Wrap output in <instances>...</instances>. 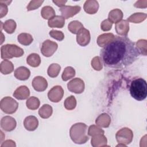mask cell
I'll use <instances>...</instances> for the list:
<instances>
[{
    "mask_svg": "<svg viewBox=\"0 0 147 147\" xmlns=\"http://www.w3.org/2000/svg\"><path fill=\"white\" fill-rule=\"evenodd\" d=\"M136 47L139 51L140 53L144 55H146V40H140L136 42Z\"/></svg>",
    "mask_w": 147,
    "mask_h": 147,
    "instance_id": "cell-36",
    "label": "cell"
},
{
    "mask_svg": "<svg viewBox=\"0 0 147 147\" xmlns=\"http://www.w3.org/2000/svg\"><path fill=\"white\" fill-rule=\"evenodd\" d=\"M26 62L28 64L33 67H37L39 66L41 63V59L40 56L37 53H31L30 54L27 59Z\"/></svg>",
    "mask_w": 147,
    "mask_h": 147,
    "instance_id": "cell-26",
    "label": "cell"
},
{
    "mask_svg": "<svg viewBox=\"0 0 147 147\" xmlns=\"http://www.w3.org/2000/svg\"><path fill=\"white\" fill-rule=\"evenodd\" d=\"M146 18V14L142 13H136L131 15L127 20V21L132 22L136 24L140 23L144 21Z\"/></svg>",
    "mask_w": 147,
    "mask_h": 147,
    "instance_id": "cell-32",
    "label": "cell"
},
{
    "mask_svg": "<svg viewBox=\"0 0 147 147\" xmlns=\"http://www.w3.org/2000/svg\"><path fill=\"white\" fill-rule=\"evenodd\" d=\"M52 112V107L49 105L45 104L39 109L38 114L41 118L47 119L51 116Z\"/></svg>",
    "mask_w": 147,
    "mask_h": 147,
    "instance_id": "cell-25",
    "label": "cell"
},
{
    "mask_svg": "<svg viewBox=\"0 0 147 147\" xmlns=\"http://www.w3.org/2000/svg\"><path fill=\"white\" fill-rule=\"evenodd\" d=\"M49 35L52 38L58 40V41H62L64 38V35L63 33L61 31H58L56 30H52L49 32Z\"/></svg>",
    "mask_w": 147,
    "mask_h": 147,
    "instance_id": "cell-40",
    "label": "cell"
},
{
    "mask_svg": "<svg viewBox=\"0 0 147 147\" xmlns=\"http://www.w3.org/2000/svg\"><path fill=\"white\" fill-rule=\"evenodd\" d=\"M16 146V144L14 143V141H12V140H6L5 141L3 144H2L1 145V147H3V146Z\"/></svg>",
    "mask_w": 147,
    "mask_h": 147,
    "instance_id": "cell-43",
    "label": "cell"
},
{
    "mask_svg": "<svg viewBox=\"0 0 147 147\" xmlns=\"http://www.w3.org/2000/svg\"><path fill=\"white\" fill-rule=\"evenodd\" d=\"M17 39L18 42L21 44L25 46L30 45L33 41L32 36L30 34L26 33H22L20 34L18 36Z\"/></svg>",
    "mask_w": 147,
    "mask_h": 147,
    "instance_id": "cell-28",
    "label": "cell"
},
{
    "mask_svg": "<svg viewBox=\"0 0 147 147\" xmlns=\"http://www.w3.org/2000/svg\"><path fill=\"white\" fill-rule=\"evenodd\" d=\"M114 36L113 33H104L99 35L97 39V44L99 47H104L114 38Z\"/></svg>",
    "mask_w": 147,
    "mask_h": 147,
    "instance_id": "cell-23",
    "label": "cell"
},
{
    "mask_svg": "<svg viewBox=\"0 0 147 147\" xmlns=\"http://www.w3.org/2000/svg\"><path fill=\"white\" fill-rule=\"evenodd\" d=\"M111 122L110 117L106 113H103L99 115L95 120V123L97 125L102 127H107L109 126Z\"/></svg>",
    "mask_w": 147,
    "mask_h": 147,
    "instance_id": "cell-21",
    "label": "cell"
},
{
    "mask_svg": "<svg viewBox=\"0 0 147 147\" xmlns=\"http://www.w3.org/2000/svg\"><path fill=\"white\" fill-rule=\"evenodd\" d=\"M75 75V71L72 67H66L61 75V78L63 80L67 81L73 77H74Z\"/></svg>",
    "mask_w": 147,
    "mask_h": 147,
    "instance_id": "cell-34",
    "label": "cell"
},
{
    "mask_svg": "<svg viewBox=\"0 0 147 147\" xmlns=\"http://www.w3.org/2000/svg\"><path fill=\"white\" fill-rule=\"evenodd\" d=\"M26 104L29 109L34 110L38 108L40 102L38 98L35 96H30L26 100Z\"/></svg>",
    "mask_w": 147,
    "mask_h": 147,
    "instance_id": "cell-31",
    "label": "cell"
},
{
    "mask_svg": "<svg viewBox=\"0 0 147 147\" xmlns=\"http://www.w3.org/2000/svg\"><path fill=\"white\" fill-rule=\"evenodd\" d=\"M122 17H123L122 11L118 9H115L112 10L109 12L108 20L112 24L113 23L117 24V22L122 20Z\"/></svg>",
    "mask_w": 147,
    "mask_h": 147,
    "instance_id": "cell-22",
    "label": "cell"
},
{
    "mask_svg": "<svg viewBox=\"0 0 147 147\" xmlns=\"http://www.w3.org/2000/svg\"><path fill=\"white\" fill-rule=\"evenodd\" d=\"M30 75V72L29 69L25 67H18L14 71V76L18 80H27Z\"/></svg>",
    "mask_w": 147,
    "mask_h": 147,
    "instance_id": "cell-18",
    "label": "cell"
},
{
    "mask_svg": "<svg viewBox=\"0 0 147 147\" xmlns=\"http://www.w3.org/2000/svg\"><path fill=\"white\" fill-rule=\"evenodd\" d=\"M0 70L1 72L4 75L9 74L13 71L14 65L10 61L5 59L0 64Z\"/></svg>",
    "mask_w": 147,
    "mask_h": 147,
    "instance_id": "cell-24",
    "label": "cell"
},
{
    "mask_svg": "<svg viewBox=\"0 0 147 147\" xmlns=\"http://www.w3.org/2000/svg\"><path fill=\"white\" fill-rule=\"evenodd\" d=\"M30 95L29 88L25 86H21L18 87L13 93V96L18 100L26 99Z\"/></svg>",
    "mask_w": 147,
    "mask_h": 147,
    "instance_id": "cell-16",
    "label": "cell"
},
{
    "mask_svg": "<svg viewBox=\"0 0 147 147\" xmlns=\"http://www.w3.org/2000/svg\"><path fill=\"white\" fill-rule=\"evenodd\" d=\"M11 1H0V12H1V18L6 16L7 13V5H9Z\"/></svg>",
    "mask_w": 147,
    "mask_h": 147,
    "instance_id": "cell-38",
    "label": "cell"
},
{
    "mask_svg": "<svg viewBox=\"0 0 147 147\" xmlns=\"http://www.w3.org/2000/svg\"><path fill=\"white\" fill-rule=\"evenodd\" d=\"M83 28V24L78 21H71L68 25V30L73 34H78Z\"/></svg>",
    "mask_w": 147,
    "mask_h": 147,
    "instance_id": "cell-27",
    "label": "cell"
},
{
    "mask_svg": "<svg viewBox=\"0 0 147 147\" xmlns=\"http://www.w3.org/2000/svg\"><path fill=\"white\" fill-rule=\"evenodd\" d=\"M83 8L87 13L94 14L98 10L99 3L98 1L95 0H88L85 2Z\"/></svg>",
    "mask_w": 147,
    "mask_h": 147,
    "instance_id": "cell-17",
    "label": "cell"
},
{
    "mask_svg": "<svg viewBox=\"0 0 147 147\" xmlns=\"http://www.w3.org/2000/svg\"><path fill=\"white\" fill-rule=\"evenodd\" d=\"M113 24L108 20L106 19L103 21L100 24L101 29L103 31H109L111 29Z\"/></svg>",
    "mask_w": 147,
    "mask_h": 147,
    "instance_id": "cell-42",
    "label": "cell"
},
{
    "mask_svg": "<svg viewBox=\"0 0 147 147\" xmlns=\"http://www.w3.org/2000/svg\"><path fill=\"white\" fill-rule=\"evenodd\" d=\"M33 88L38 91L42 92L45 91L48 87V83L47 80L42 76H36L32 82Z\"/></svg>",
    "mask_w": 147,
    "mask_h": 147,
    "instance_id": "cell-11",
    "label": "cell"
},
{
    "mask_svg": "<svg viewBox=\"0 0 147 147\" xmlns=\"http://www.w3.org/2000/svg\"><path fill=\"white\" fill-rule=\"evenodd\" d=\"M18 103L16 100L10 96H6L1 101V109L5 113L11 114L16 111Z\"/></svg>",
    "mask_w": 147,
    "mask_h": 147,
    "instance_id": "cell-5",
    "label": "cell"
},
{
    "mask_svg": "<svg viewBox=\"0 0 147 147\" xmlns=\"http://www.w3.org/2000/svg\"><path fill=\"white\" fill-rule=\"evenodd\" d=\"M16 121L14 118L10 116H5L1 119V126L2 129L7 131L14 130L16 127Z\"/></svg>",
    "mask_w": 147,
    "mask_h": 147,
    "instance_id": "cell-13",
    "label": "cell"
},
{
    "mask_svg": "<svg viewBox=\"0 0 147 147\" xmlns=\"http://www.w3.org/2000/svg\"><path fill=\"white\" fill-rule=\"evenodd\" d=\"M53 2L59 7H63L67 2V1H53Z\"/></svg>",
    "mask_w": 147,
    "mask_h": 147,
    "instance_id": "cell-44",
    "label": "cell"
},
{
    "mask_svg": "<svg viewBox=\"0 0 147 147\" xmlns=\"http://www.w3.org/2000/svg\"><path fill=\"white\" fill-rule=\"evenodd\" d=\"M130 93L131 96L138 101L144 100L147 95V84L145 80L142 78L134 79L130 86Z\"/></svg>",
    "mask_w": 147,
    "mask_h": 147,
    "instance_id": "cell-2",
    "label": "cell"
},
{
    "mask_svg": "<svg viewBox=\"0 0 147 147\" xmlns=\"http://www.w3.org/2000/svg\"><path fill=\"white\" fill-rule=\"evenodd\" d=\"M87 126L84 123H76L72 125L69 135L72 141L78 144L86 143L89 139L87 136Z\"/></svg>",
    "mask_w": 147,
    "mask_h": 147,
    "instance_id": "cell-3",
    "label": "cell"
},
{
    "mask_svg": "<svg viewBox=\"0 0 147 147\" xmlns=\"http://www.w3.org/2000/svg\"><path fill=\"white\" fill-rule=\"evenodd\" d=\"M136 44L127 36H115L100 52L105 67L122 68L131 65L140 56Z\"/></svg>",
    "mask_w": 147,
    "mask_h": 147,
    "instance_id": "cell-1",
    "label": "cell"
},
{
    "mask_svg": "<svg viewBox=\"0 0 147 147\" xmlns=\"http://www.w3.org/2000/svg\"><path fill=\"white\" fill-rule=\"evenodd\" d=\"M116 32L122 36H126L129 30V24L127 20H121L115 24Z\"/></svg>",
    "mask_w": 147,
    "mask_h": 147,
    "instance_id": "cell-15",
    "label": "cell"
},
{
    "mask_svg": "<svg viewBox=\"0 0 147 147\" xmlns=\"http://www.w3.org/2000/svg\"><path fill=\"white\" fill-rule=\"evenodd\" d=\"M24 53V50L14 44H6L1 48V58L3 59H11L14 57H21Z\"/></svg>",
    "mask_w": 147,
    "mask_h": 147,
    "instance_id": "cell-4",
    "label": "cell"
},
{
    "mask_svg": "<svg viewBox=\"0 0 147 147\" xmlns=\"http://www.w3.org/2000/svg\"><path fill=\"white\" fill-rule=\"evenodd\" d=\"M41 15L44 19L50 20L55 16V11L53 8L49 6H46L42 7L41 11Z\"/></svg>",
    "mask_w": 147,
    "mask_h": 147,
    "instance_id": "cell-29",
    "label": "cell"
},
{
    "mask_svg": "<svg viewBox=\"0 0 147 147\" xmlns=\"http://www.w3.org/2000/svg\"><path fill=\"white\" fill-rule=\"evenodd\" d=\"M115 137L118 143L126 146L132 141L133 133L130 129L127 127H123L117 131Z\"/></svg>",
    "mask_w": 147,
    "mask_h": 147,
    "instance_id": "cell-6",
    "label": "cell"
},
{
    "mask_svg": "<svg viewBox=\"0 0 147 147\" xmlns=\"http://www.w3.org/2000/svg\"><path fill=\"white\" fill-rule=\"evenodd\" d=\"M90 32L85 28H83L77 34L76 41L80 46L85 47L88 45L90 41Z\"/></svg>",
    "mask_w": 147,
    "mask_h": 147,
    "instance_id": "cell-12",
    "label": "cell"
},
{
    "mask_svg": "<svg viewBox=\"0 0 147 147\" xmlns=\"http://www.w3.org/2000/svg\"><path fill=\"white\" fill-rule=\"evenodd\" d=\"M91 65L95 70L100 71L102 69V63L100 57L96 56L91 61Z\"/></svg>",
    "mask_w": 147,
    "mask_h": 147,
    "instance_id": "cell-37",
    "label": "cell"
},
{
    "mask_svg": "<svg viewBox=\"0 0 147 147\" xmlns=\"http://www.w3.org/2000/svg\"><path fill=\"white\" fill-rule=\"evenodd\" d=\"M104 130L99 128V127L95 126V125H91L90 126L88 131V134L89 136H92L94 135L97 134H104Z\"/></svg>",
    "mask_w": 147,
    "mask_h": 147,
    "instance_id": "cell-39",
    "label": "cell"
},
{
    "mask_svg": "<svg viewBox=\"0 0 147 147\" xmlns=\"http://www.w3.org/2000/svg\"><path fill=\"white\" fill-rule=\"evenodd\" d=\"M25 128L29 131H34L37 129L38 125L37 118L33 115H29L25 118L24 121Z\"/></svg>",
    "mask_w": 147,
    "mask_h": 147,
    "instance_id": "cell-14",
    "label": "cell"
},
{
    "mask_svg": "<svg viewBox=\"0 0 147 147\" xmlns=\"http://www.w3.org/2000/svg\"><path fill=\"white\" fill-rule=\"evenodd\" d=\"M64 106L68 110H72L74 109L76 106V100L75 98L73 95L67 98L64 100Z\"/></svg>",
    "mask_w": 147,
    "mask_h": 147,
    "instance_id": "cell-35",
    "label": "cell"
},
{
    "mask_svg": "<svg viewBox=\"0 0 147 147\" xmlns=\"http://www.w3.org/2000/svg\"><path fill=\"white\" fill-rule=\"evenodd\" d=\"M91 145L94 147L107 146V138L103 134H97L92 136Z\"/></svg>",
    "mask_w": 147,
    "mask_h": 147,
    "instance_id": "cell-19",
    "label": "cell"
},
{
    "mask_svg": "<svg viewBox=\"0 0 147 147\" xmlns=\"http://www.w3.org/2000/svg\"><path fill=\"white\" fill-rule=\"evenodd\" d=\"M67 87L71 92L76 94H81L84 90V83L81 79L76 78L68 83Z\"/></svg>",
    "mask_w": 147,
    "mask_h": 147,
    "instance_id": "cell-8",
    "label": "cell"
},
{
    "mask_svg": "<svg viewBox=\"0 0 147 147\" xmlns=\"http://www.w3.org/2000/svg\"><path fill=\"white\" fill-rule=\"evenodd\" d=\"M61 67L60 65L56 63H53L51 64L47 71L48 75L51 78H55L57 77L60 71Z\"/></svg>",
    "mask_w": 147,
    "mask_h": 147,
    "instance_id": "cell-30",
    "label": "cell"
},
{
    "mask_svg": "<svg viewBox=\"0 0 147 147\" xmlns=\"http://www.w3.org/2000/svg\"><path fill=\"white\" fill-rule=\"evenodd\" d=\"M3 29L7 33H13L16 28V23L13 20H8L5 22L3 26Z\"/></svg>",
    "mask_w": 147,
    "mask_h": 147,
    "instance_id": "cell-33",
    "label": "cell"
},
{
    "mask_svg": "<svg viewBox=\"0 0 147 147\" xmlns=\"http://www.w3.org/2000/svg\"><path fill=\"white\" fill-rule=\"evenodd\" d=\"M58 48L56 42L47 40L44 41L41 45V52L45 57H50L56 52Z\"/></svg>",
    "mask_w": 147,
    "mask_h": 147,
    "instance_id": "cell-7",
    "label": "cell"
},
{
    "mask_svg": "<svg viewBox=\"0 0 147 147\" xmlns=\"http://www.w3.org/2000/svg\"><path fill=\"white\" fill-rule=\"evenodd\" d=\"M48 24L51 28H62L65 24V18L62 16H55L49 20Z\"/></svg>",
    "mask_w": 147,
    "mask_h": 147,
    "instance_id": "cell-20",
    "label": "cell"
},
{
    "mask_svg": "<svg viewBox=\"0 0 147 147\" xmlns=\"http://www.w3.org/2000/svg\"><path fill=\"white\" fill-rule=\"evenodd\" d=\"M43 2L44 1H31L28 6H27V10L28 11L35 10L36 9L39 7Z\"/></svg>",
    "mask_w": 147,
    "mask_h": 147,
    "instance_id": "cell-41",
    "label": "cell"
},
{
    "mask_svg": "<svg viewBox=\"0 0 147 147\" xmlns=\"http://www.w3.org/2000/svg\"><path fill=\"white\" fill-rule=\"evenodd\" d=\"M80 9L81 7L79 6H64L61 7L59 10L61 13L62 17L64 18L68 19L76 15L80 11Z\"/></svg>",
    "mask_w": 147,
    "mask_h": 147,
    "instance_id": "cell-10",
    "label": "cell"
},
{
    "mask_svg": "<svg viewBox=\"0 0 147 147\" xmlns=\"http://www.w3.org/2000/svg\"><path fill=\"white\" fill-rule=\"evenodd\" d=\"M64 95V90L60 86H55L48 93V99L53 102H59Z\"/></svg>",
    "mask_w": 147,
    "mask_h": 147,
    "instance_id": "cell-9",
    "label": "cell"
}]
</instances>
